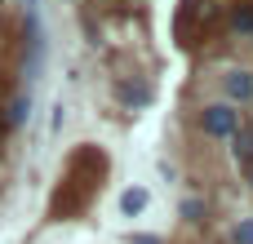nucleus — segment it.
Returning a JSON list of instances; mask_svg holds the SVG:
<instances>
[{"mask_svg": "<svg viewBox=\"0 0 253 244\" xmlns=\"http://www.w3.org/2000/svg\"><path fill=\"white\" fill-rule=\"evenodd\" d=\"M231 240H236V244H253V218H245V222L231 227Z\"/></svg>", "mask_w": 253, "mask_h": 244, "instance_id": "obj_7", "label": "nucleus"}, {"mask_svg": "<svg viewBox=\"0 0 253 244\" xmlns=\"http://www.w3.org/2000/svg\"><path fill=\"white\" fill-rule=\"evenodd\" d=\"M231 27H236V31H253V4H240V9L231 13Z\"/></svg>", "mask_w": 253, "mask_h": 244, "instance_id": "obj_5", "label": "nucleus"}, {"mask_svg": "<svg viewBox=\"0 0 253 244\" xmlns=\"http://www.w3.org/2000/svg\"><path fill=\"white\" fill-rule=\"evenodd\" d=\"M22 120H27V98H18L13 111H9V124H22Z\"/></svg>", "mask_w": 253, "mask_h": 244, "instance_id": "obj_8", "label": "nucleus"}, {"mask_svg": "<svg viewBox=\"0 0 253 244\" xmlns=\"http://www.w3.org/2000/svg\"><path fill=\"white\" fill-rule=\"evenodd\" d=\"M227 98L231 102H249L253 98V71H231L227 76Z\"/></svg>", "mask_w": 253, "mask_h": 244, "instance_id": "obj_2", "label": "nucleus"}, {"mask_svg": "<svg viewBox=\"0 0 253 244\" xmlns=\"http://www.w3.org/2000/svg\"><path fill=\"white\" fill-rule=\"evenodd\" d=\"M200 124H205L209 138H236L240 133V111L227 107V102H213V107L200 111Z\"/></svg>", "mask_w": 253, "mask_h": 244, "instance_id": "obj_1", "label": "nucleus"}, {"mask_svg": "<svg viewBox=\"0 0 253 244\" xmlns=\"http://www.w3.org/2000/svg\"><path fill=\"white\" fill-rule=\"evenodd\" d=\"M249 182H253V173H249Z\"/></svg>", "mask_w": 253, "mask_h": 244, "instance_id": "obj_11", "label": "nucleus"}, {"mask_svg": "<svg viewBox=\"0 0 253 244\" xmlns=\"http://www.w3.org/2000/svg\"><path fill=\"white\" fill-rule=\"evenodd\" d=\"M116 93H120L129 107H147V102H151V89H147V84H116Z\"/></svg>", "mask_w": 253, "mask_h": 244, "instance_id": "obj_4", "label": "nucleus"}, {"mask_svg": "<svg viewBox=\"0 0 253 244\" xmlns=\"http://www.w3.org/2000/svg\"><path fill=\"white\" fill-rule=\"evenodd\" d=\"M200 213H205V204H200V200H187V204H182V218H191V222H200Z\"/></svg>", "mask_w": 253, "mask_h": 244, "instance_id": "obj_9", "label": "nucleus"}, {"mask_svg": "<svg viewBox=\"0 0 253 244\" xmlns=\"http://www.w3.org/2000/svg\"><path fill=\"white\" fill-rule=\"evenodd\" d=\"M120 209H125V218H138V213L147 209V191H142V187H129V191L120 196Z\"/></svg>", "mask_w": 253, "mask_h": 244, "instance_id": "obj_3", "label": "nucleus"}, {"mask_svg": "<svg viewBox=\"0 0 253 244\" xmlns=\"http://www.w3.org/2000/svg\"><path fill=\"white\" fill-rule=\"evenodd\" d=\"M236 156L240 160H253V129H240L236 133Z\"/></svg>", "mask_w": 253, "mask_h": 244, "instance_id": "obj_6", "label": "nucleus"}, {"mask_svg": "<svg viewBox=\"0 0 253 244\" xmlns=\"http://www.w3.org/2000/svg\"><path fill=\"white\" fill-rule=\"evenodd\" d=\"M129 244H160L156 236H129Z\"/></svg>", "mask_w": 253, "mask_h": 244, "instance_id": "obj_10", "label": "nucleus"}]
</instances>
